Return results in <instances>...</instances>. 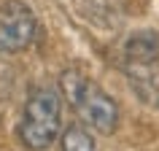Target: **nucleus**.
Masks as SVG:
<instances>
[{"mask_svg":"<svg viewBox=\"0 0 159 151\" xmlns=\"http://www.w3.org/2000/svg\"><path fill=\"white\" fill-rule=\"evenodd\" d=\"M59 92H62V97H67L70 108L78 113V119L92 132L97 135L116 132L119 119H121L119 105L94 78H89L86 73L75 70V67H67L59 76Z\"/></svg>","mask_w":159,"mask_h":151,"instance_id":"1","label":"nucleus"},{"mask_svg":"<svg viewBox=\"0 0 159 151\" xmlns=\"http://www.w3.org/2000/svg\"><path fill=\"white\" fill-rule=\"evenodd\" d=\"M121 70L132 92L146 105L159 108V33H132L121 46Z\"/></svg>","mask_w":159,"mask_h":151,"instance_id":"2","label":"nucleus"},{"mask_svg":"<svg viewBox=\"0 0 159 151\" xmlns=\"http://www.w3.org/2000/svg\"><path fill=\"white\" fill-rule=\"evenodd\" d=\"M62 130V92L57 86H35L27 94L19 121V140L30 151H46Z\"/></svg>","mask_w":159,"mask_h":151,"instance_id":"3","label":"nucleus"},{"mask_svg":"<svg viewBox=\"0 0 159 151\" xmlns=\"http://www.w3.org/2000/svg\"><path fill=\"white\" fill-rule=\"evenodd\" d=\"M38 22L33 8L22 0H6L0 3V51L16 54L25 51L35 41Z\"/></svg>","mask_w":159,"mask_h":151,"instance_id":"4","label":"nucleus"},{"mask_svg":"<svg viewBox=\"0 0 159 151\" xmlns=\"http://www.w3.org/2000/svg\"><path fill=\"white\" fill-rule=\"evenodd\" d=\"M59 143H62V151H94V135L84 121L59 130Z\"/></svg>","mask_w":159,"mask_h":151,"instance_id":"5","label":"nucleus"}]
</instances>
